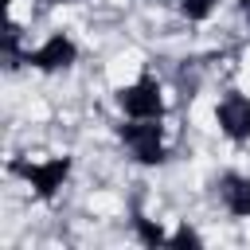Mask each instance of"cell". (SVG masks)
Instances as JSON below:
<instances>
[{
	"mask_svg": "<svg viewBox=\"0 0 250 250\" xmlns=\"http://www.w3.org/2000/svg\"><path fill=\"white\" fill-rule=\"evenodd\" d=\"M117 102L129 117H141V121H160L164 117V94H160V82L141 74L137 82H129L125 90H117Z\"/></svg>",
	"mask_w": 250,
	"mask_h": 250,
	"instance_id": "1",
	"label": "cell"
},
{
	"mask_svg": "<svg viewBox=\"0 0 250 250\" xmlns=\"http://www.w3.org/2000/svg\"><path fill=\"white\" fill-rule=\"evenodd\" d=\"M12 172H16V176H23V180L35 188V195H39V199H51V195L66 184V176H70V160H66V156H51V160H39V164L16 160V164H12Z\"/></svg>",
	"mask_w": 250,
	"mask_h": 250,
	"instance_id": "2",
	"label": "cell"
},
{
	"mask_svg": "<svg viewBox=\"0 0 250 250\" xmlns=\"http://www.w3.org/2000/svg\"><path fill=\"white\" fill-rule=\"evenodd\" d=\"M121 141L133 148V156H137L141 164H160V160L168 156L160 121H141V117H133V125H121Z\"/></svg>",
	"mask_w": 250,
	"mask_h": 250,
	"instance_id": "3",
	"label": "cell"
},
{
	"mask_svg": "<svg viewBox=\"0 0 250 250\" xmlns=\"http://www.w3.org/2000/svg\"><path fill=\"white\" fill-rule=\"evenodd\" d=\"M74 59H78V47H74V39L62 35V31H55L43 47L27 51V62H31L35 70H66Z\"/></svg>",
	"mask_w": 250,
	"mask_h": 250,
	"instance_id": "4",
	"label": "cell"
},
{
	"mask_svg": "<svg viewBox=\"0 0 250 250\" xmlns=\"http://www.w3.org/2000/svg\"><path fill=\"white\" fill-rule=\"evenodd\" d=\"M215 121L230 141H250V98L246 94H227L215 109Z\"/></svg>",
	"mask_w": 250,
	"mask_h": 250,
	"instance_id": "5",
	"label": "cell"
},
{
	"mask_svg": "<svg viewBox=\"0 0 250 250\" xmlns=\"http://www.w3.org/2000/svg\"><path fill=\"white\" fill-rule=\"evenodd\" d=\"M219 191H223V203H227V211L234 219H250V176L227 172L223 184H219Z\"/></svg>",
	"mask_w": 250,
	"mask_h": 250,
	"instance_id": "6",
	"label": "cell"
},
{
	"mask_svg": "<svg viewBox=\"0 0 250 250\" xmlns=\"http://www.w3.org/2000/svg\"><path fill=\"white\" fill-rule=\"evenodd\" d=\"M215 4H219V0H180V12L199 23V20H207V16L215 12Z\"/></svg>",
	"mask_w": 250,
	"mask_h": 250,
	"instance_id": "7",
	"label": "cell"
},
{
	"mask_svg": "<svg viewBox=\"0 0 250 250\" xmlns=\"http://www.w3.org/2000/svg\"><path fill=\"white\" fill-rule=\"evenodd\" d=\"M133 223H137V234H141L145 246H160V242H168V234H164L156 223H148V219H133Z\"/></svg>",
	"mask_w": 250,
	"mask_h": 250,
	"instance_id": "8",
	"label": "cell"
},
{
	"mask_svg": "<svg viewBox=\"0 0 250 250\" xmlns=\"http://www.w3.org/2000/svg\"><path fill=\"white\" fill-rule=\"evenodd\" d=\"M168 242H172V246H199L203 238H199V234H195L191 227H180V230H176V234H172Z\"/></svg>",
	"mask_w": 250,
	"mask_h": 250,
	"instance_id": "9",
	"label": "cell"
},
{
	"mask_svg": "<svg viewBox=\"0 0 250 250\" xmlns=\"http://www.w3.org/2000/svg\"><path fill=\"white\" fill-rule=\"evenodd\" d=\"M242 16H246V20H250V0H242Z\"/></svg>",
	"mask_w": 250,
	"mask_h": 250,
	"instance_id": "10",
	"label": "cell"
},
{
	"mask_svg": "<svg viewBox=\"0 0 250 250\" xmlns=\"http://www.w3.org/2000/svg\"><path fill=\"white\" fill-rule=\"evenodd\" d=\"M43 4H66V0H43Z\"/></svg>",
	"mask_w": 250,
	"mask_h": 250,
	"instance_id": "11",
	"label": "cell"
}]
</instances>
